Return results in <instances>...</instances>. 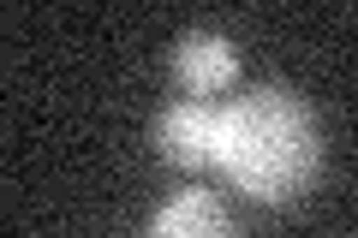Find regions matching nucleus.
Here are the masks:
<instances>
[{
    "label": "nucleus",
    "mask_w": 358,
    "mask_h": 238,
    "mask_svg": "<svg viewBox=\"0 0 358 238\" xmlns=\"http://www.w3.org/2000/svg\"><path fill=\"white\" fill-rule=\"evenodd\" d=\"M322 131L317 113L281 84L233 96L221 107V173L257 202H287L317 179Z\"/></svg>",
    "instance_id": "nucleus-1"
},
{
    "label": "nucleus",
    "mask_w": 358,
    "mask_h": 238,
    "mask_svg": "<svg viewBox=\"0 0 358 238\" xmlns=\"http://www.w3.org/2000/svg\"><path fill=\"white\" fill-rule=\"evenodd\" d=\"M155 149L179 167H221V107L215 101H173L155 119Z\"/></svg>",
    "instance_id": "nucleus-2"
},
{
    "label": "nucleus",
    "mask_w": 358,
    "mask_h": 238,
    "mask_svg": "<svg viewBox=\"0 0 358 238\" xmlns=\"http://www.w3.org/2000/svg\"><path fill=\"white\" fill-rule=\"evenodd\" d=\"M173 77L192 89V101H209L239 77V54L221 30H185L173 42Z\"/></svg>",
    "instance_id": "nucleus-3"
},
{
    "label": "nucleus",
    "mask_w": 358,
    "mask_h": 238,
    "mask_svg": "<svg viewBox=\"0 0 358 238\" xmlns=\"http://www.w3.org/2000/svg\"><path fill=\"white\" fill-rule=\"evenodd\" d=\"M150 238H239V226H233L227 202H221L215 191L192 185V191H179V197H167L162 209H155Z\"/></svg>",
    "instance_id": "nucleus-4"
}]
</instances>
